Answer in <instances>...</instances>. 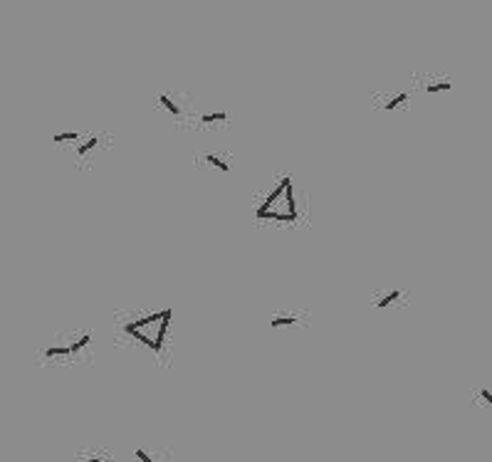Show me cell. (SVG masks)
Returning a JSON list of instances; mask_svg holds the SVG:
<instances>
[{"label": "cell", "mask_w": 492, "mask_h": 462, "mask_svg": "<svg viewBox=\"0 0 492 462\" xmlns=\"http://www.w3.org/2000/svg\"><path fill=\"white\" fill-rule=\"evenodd\" d=\"M255 218L257 220H285V223L297 220L299 216H297V198H294L292 176H285L280 180V185L267 193L265 201L255 208Z\"/></svg>", "instance_id": "6da1fadb"}, {"label": "cell", "mask_w": 492, "mask_h": 462, "mask_svg": "<svg viewBox=\"0 0 492 462\" xmlns=\"http://www.w3.org/2000/svg\"><path fill=\"white\" fill-rule=\"evenodd\" d=\"M399 299H403V292L401 289H389V292H384L381 297H374V307L376 309H389L394 307V304H399Z\"/></svg>", "instance_id": "7a4b0ae2"}, {"label": "cell", "mask_w": 492, "mask_h": 462, "mask_svg": "<svg viewBox=\"0 0 492 462\" xmlns=\"http://www.w3.org/2000/svg\"><path fill=\"white\" fill-rule=\"evenodd\" d=\"M156 99H159V104H161V107L166 109V112L171 114V117H176V119H179L181 114H183V112H181V104L176 102V99L171 97L169 92H161V94H159V97H156Z\"/></svg>", "instance_id": "3957f363"}, {"label": "cell", "mask_w": 492, "mask_h": 462, "mask_svg": "<svg viewBox=\"0 0 492 462\" xmlns=\"http://www.w3.org/2000/svg\"><path fill=\"white\" fill-rule=\"evenodd\" d=\"M410 99V92H399L396 94V97H389L386 99L384 104H381V109H384V112H394L396 107H401V104H406Z\"/></svg>", "instance_id": "277c9868"}, {"label": "cell", "mask_w": 492, "mask_h": 462, "mask_svg": "<svg viewBox=\"0 0 492 462\" xmlns=\"http://www.w3.org/2000/svg\"><path fill=\"white\" fill-rule=\"evenodd\" d=\"M99 146V139L97 136H89L87 141H82V144H77V159H87L89 154H92L94 149Z\"/></svg>", "instance_id": "5b68a950"}, {"label": "cell", "mask_w": 492, "mask_h": 462, "mask_svg": "<svg viewBox=\"0 0 492 462\" xmlns=\"http://www.w3.org/2000/svg\"><path fill=\"white\" fill-rule=\"evenodd\" d=\"M89 344H92V334H89V331H84V334L79 336V339H75L72 344H70V354H72V356H77L79 351H84V349H87Z\"/></svg>", "instance_id": "8992f818"}, {"label": "cell", "mask_w": 492, "mask_h": 462, "mask_svg": "<svg viewBox=\"0 0 492 462\" xmlns=\"http://www.w3.org/2000/svg\"><path fill=\"white\" fill-rule=\"evenodd\" d=\"M294 324H297V317H294V314H283V317H272V319H270V326H272V329L294 326Z\"/></svg>", "instance_id": "52a82bcc"}, {"label": "cell", "mask_w": 492, "mask_h": 462, "mask_svg": "<svg viewBox=\"0 0 492 462\" xmlns=\"http://www.w3.org/2000/svg\"><path fill=\"white\" fill-rule=\"evenodd\" d=\"M45 359H55V356H60V359H67V356H72L70 354V344L67 346H62V344H57V346H50V349H45Z\"/></svg>", "instance_id": "ba28073f"}, {"label": "cell", "mask_w": 492, "mask_h": 462, "mask_svg": "<svg viewBox=\"0 0 492 462\" xmlns=\"http://www.w3.org/2000/svg\"><path fill=\"white\" fill-rule=\"evenodd\" d=\"M79 460H82V462H112V457L102 455V452L89 450V452H79Z\"/></svg>", "instance_id": "9c48e42d"}, {"label": "cell", "mask_w": 492, "mask_h": 462, "mask_svg": "<svg viewBox=\"0 0 492 462\" xmlns=\"http://www.w3.org/2000/svg\"><path fill=\"white\" fill-rule=\"evenodd\" d=\"M203 161H208L210 166H216V169H218V171H223V173H228V171H231V166H228L226 161H223L221 156H216V154H205V156H203Z\"/></svg>", "instance_id": "30bf717a"}, {"label": "cell", "mask_w": 492, "mask_h": 462, "mask_svg": "<svg viewBox=\"0 0 492 462\" xmlns=\"http://www.w3.org/2000/svg\"><path fill=\"white\" fill-rule=\"evenodd\" d=\"M200 121L203 124H216V121H228V112H210V114H200Z\"/></svg>", "instance_id": "8fae6325"}, {"label": "cell", "mask_w": 492, "mask_h": 462, "mask_svg": "<svg viewBox=\"0 0 492 462\" xmlns=\"http://www.w3.org/2000/svg\"><path fill=\"white\" fill-rule=\"evenodd\" d=\"M451 89H453V82H451V79H443V82H431V84H428V92H431V94L451 92Z\"/></svg>", "instance_id": "7c38bea8"}, {"label": "cell", "mask_w": 492, "mask_h": 462, "mask_svg": "<svg viewBox=\"0 0 492 462\" xmlns=\"http://www.w3.org/2000/svg\"><path fill=\"white\" fill-rule=\"evenodd\" d=\"M134 457H136L138 462H159V457H156L151 450H146V447H136V452H134Z\"/></svg>", "instance_id": "4fadbf2b"}, {"label": "cell", "mask_w": 492, "mask_h": 462, "mask_svg": "<svg viewBox=\"0 0 492 462\" xmlns=\"http://www.w3.org/2000/svg\"><path fill=\"white\" fill-rule=\"evenodd\" d=\"M57 144H72V141H79V131H65V134H55Z\"/></svg>", "instance_id": "5bb4252c"}, {"label": "cell", "mask_w": 492, "mask_h": 462, "mask_svg": "<svg viewBox=\"0 0 492 462\" xmlns=\"http://www.w3.org/2000/svg\"><path fill=\"white\" fill-rule=\"evenodd\" d=\"M480 398H482V403H485V406H492V393H490V388H487V385H482V388H480Z\"/></svg>", "instance_id": "9a60e30c"}]
</instances>
